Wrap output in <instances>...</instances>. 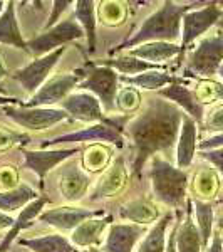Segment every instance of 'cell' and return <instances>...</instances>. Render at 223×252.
<instances>
[{
	"mask_svg": "<svg viewBox=\"0 0 223 252\" xmlns=\"http://www.w3.org/2000/svg\"><path fill=\"white\" fill-rule=\"evenodd\" d=\"M183 116L185 113L178 106L156 96L148 99L146 106L131 118L124 126V135L133 150V177L141 178L146 163L153 157L168 152L176 145Z\"/></svg>",
	"mask_w": 223,
	"mask_h": 252,
	"instance_id": "obj_1",
	"label": "cell"
},
{
	"mask_svg": "<svg viewBox=\"0 0 223 252\" xmlns=\"http://www.w3.org/2000/svg\"><path fill=\"white\" fill-rule=\"evenodd\" d=\"M203 3L205 2L178 3L166 0L141 22V26L126 40L111 49V54L129 51V49L146 42H176L178 39H181V19H183V15L186 12L193 10L195 7L203 5Z\"/></svg>",
	"mask_w": 223,
	"mask_h": 252,
	"instance_id": "obj_2",
	"label": "cell"
},
{
	"mask_svg": "<svg viewBox=\"0 0 223 252\" xmlns=\"http://www.w3.org/2000/svg\"><path fill=\"white\" fill-rule=\"evenodd\" d=\"M148 177L151 180L153 195L160 204L175 210L185 209L190 200L186 197L190 180L186 170L178 168L158 155L149 160Z\"/></svg>",
	"mask_w": 223,
	"mask_h": 252,
	"instance_id": "obj_3",
	"label": "cell"
},
{
	"mask_svg": "<svg viewBox=\"0 0 223 252\" xmlns=\"http://www.w3.org/2000/svg\"><path fill=\"white\" fill-rule=\"evenodd\" d=\"M103 143L112 145L114 148H124V126H121L116 121L109 120V123H96L87 125L86 128L71 131L66 135H59L52 140L42 141L40 148H57L60 145H78V143Z\"/></svg>",
	"mask_w": 223,
	"mask_h": 252,
	"instance_id": "obj_4",
	"label": "cell"
},
{
	"mask_svg": "<svg viewBox=\"0 0 223 252\" xmlns=\"http://www.w3.org/2000/svg\"><path fill=\"white\" fill-rule=\"evenodd\" d=\"M78 72L83 76V81L79 83V91H86L94 94L103 104V109L106 113L116 111V96L119 91V74L112 71L111 67L97 66V64H87L84 69H78Z\"/></svg>",
	"mask_w": 223,
	"mask_h": 252,
	"instance_id": "obj_5",
	"label": "cell"
},
{
	"mask_svg": "<svg viewBox=\"0 0 223 252\" xmlns=\"http://www.w3.org/2000/svg\"><path fill=\"white\" fill-rule=\"evenodd\" d=\"M84 37H86L84 31L81 29L74 15H71L67 19H62L51 29L42 31L34 39L27 40V47H29L30 54L42 58V56L51 54V52L57 51L60 47H66L69 42L81 40Z\"/></svg>",
	"mask_w": 223,
	"mask_h": 252,
	"instance_id": "obj_6",
	"label": "cell"
},
{
	"mask_svg": "<svg viewBox=\"0 0 223 252\" xmlns=\"http://www.w3.org/2000/svg\"><path fill=\"white\" fill-rule=\"evenodd\" d=\"M5 115L12 123L27 131H47L64 121H71V116L62 108H24V106H5Z\"/></svg>",
	"mask_w": 223,
	"mask_h": 252,
	"instance_id": "obj_7",
	"label": "cell"
},
{
	"mask_svg": "<svg viewBox=\"0 0 223 252\" xmlns=\"http://www.w3.org/2000/svg\"><path fill=\"white\" fill-rule=\"evenodd\" d=\"M223 64V34H215L210 37L201 39L188 52L186 58V69L188 72L201 76V78H212L218 74V69Z\"/></svg>",
	"mask_w": 223,
	"mask_h": 252,
	"instance_id": "obj_8",
	"label": "cell"
},
{
	"mask_svg": "<svg viewBox=\"0 0 223 252\" xmlns=\"http://www.w3.org/2000/svg\"><path fill=\"white\" fill-rule=\"evenodd\" d=\"M83 76L76 72H62V74L51 76L49 81L32 94L27 101H22L20 106L24 108H54V104L62 103L64 99L78 89Z\"/></svg>",
	"mask_w": 223,
	"mask_h": 252,
	"instance_id": "obj_9",
	"label": "cell"
},
{
	"mask_svg": "<svg viewBox=\"0 0 223 252\" xmlns=\"http://www.w3.org/2000/svg\"><path fill=\"white\" fill-rule=\"evenodd\" d=\"M223 10L218 2H206L200 9H193L186 12L181 19V39L180 47L181 54L188 49L196 39H200L205 32H208L213 26H217Z\"/></svg>",
	"mask_w": 223,
	"mask_h": 252,
	"instance_id": "obj_10",
	"label": "cell"
},
{
	"mask_svg": "<svg viewBox=\"0 0 223 252\" xmlns=\"http://www.w3.org/2000/svg\"><path fill=\"white\" fill-rule=\"evenodd\" d=\"M64 52H66V47H60L47 56L35 58L34 61H30L27 66L12 72L10 74L12 79L17 81L20 86L24 88V91L29 93L30 96L35 94V93L49 81L51 72L54 71L56 66L59 64V61L62 59Z\"/></svg>",
	"mask_w": 223,
	"mask_h": 252,
	"instance_id": "obj_11",
	"label": "cell"
},
{
	"mask_svg": "<svg viewBox=\"0 0 223 252\" xmlns=\"http://www.w3.org/2000/svg\"><path fill=\"white\" fill-rule=\"evenodd\" d=\"M81 153L79 146H64V148H40V150H26L22 148L24 165L27 170L35 173L39 178V187L44 189L46 177L56 166L66 163L74 155Z\"/></svg>",
	"mask_w": 223,
	"mask_h": 252,
	"instance_id": "obj_12",
	"label": "cell"
},
{
	"mask_svg": "<svg viewBox=\"0 0 223 252\" xmlns=\"http://www.w3.org/2000/svg\"><path fill=\"white\" fill-rule=\"evenodd\" d=\"M129 172L126 166L124 157H116L111 161V165L104 170L101 178L97 180L96 187L92 189L89 200L91 202H101V200H111L124 192L128 187Z\"/></svg>",
	"mask_w": 223,
	"mask_h": 252,
	"instance_id": "obj_13",
	"label": "cell"
},
{
	"mask_svg": "<svg viewBox=\"0 0 223 252\" xmlns=\"http://www.w3.org/2000/svg\"><path fill=\"white\" fill-rule=\"evenodd\" d=\"M60 104H62L60 108L74 121H81V123L86 125L109 123V120L104 116V109L101 101L94 94H91V93L74 91Z\"/></svg>",
	"mask_w": 223,
	"mask_h": 252,
	"instance_id": "obj_14",
	"label": "cell"
},
{
	"mask_svg": "<svg viewBox=\"0 0 223 252\" xmlns=\"http://www.w3.org/2000/svg\"><path fill=\"white\" fill-rule=\"evenodd\" d=\"M91 184H92L91 175L81 166L79 161L69 160L59 170V177H57L59 193L69 204H76L81 198L86 197Z\"/></svg>",
	"mask_w": 223,
	"mask_h": 252,
	"instance_id": "obj_15",
	"label": "cell"
},
{
	"mask_svg": "<svg viewBox=\"0 0 223 252\" xmlns=\"http://www.w3.org/2000/svg\"><path fill=\"white\" fill-rule=\"evenodd\" d=\"M101 215H104L103 210H92L78 205H59L54 207V209L44 210L40 214L39 220L60 230V232H72L83 222L89 220V219L101 217Z\"/></svg>",
	"mask_w": 223,
	"mask_h": 252,
	"instance_id": "obj_16",
	"label": "cell"
},
{
	"mask_svg": "<svg viewBox=\"0 0 223 252\" xmlns=\"http://www.w3.org/2000/svg\"><path fill=\"white\" fill-rule=\"evenodd\" d=\"M149 229L136 223H111L106 239L103 242V252H133L136 244L148 234Z\"/></svg>",
	"mask_w": 223,
	"mask_h": 252,
	"instance_id": "obj_17",
	"label": "cell"
},
{
	"mask_svg": "<svg viewBox=\"0 0 223 252\" xmlns=\"http://www.w3.org/2000/svg\"><path fill=\"white\" fill-rule=\"evenodd\" d=\"M158 96L178 106L181 111L192 118V120L196 121V125L198 123L203 125V120H205L203 103L196 97V93L186 88L180 79H176L173 84L161 89V91L158 93Z\"/></svg>",
	"mask_w": 223,
	"mask_h": 252,
	"instance_id": "obj_18",
	"label": "cell"
},
{
	"mask_svg": "<svg viewBox=\"0 0 223 252\" xmlns=\"http://www.w3.org/2000/svg\"><path fill=\"white\" fill-rule=\"evenodd\" d=\"M49 204V197L44 193H40L35 200H32L29 205H26L15 217V222L12 225L10 230H7V234L3 235V239L0 241V252H7L12 247V242L19 237L20 232H24L26 229L34 225L35 219L40 217V214L46 210V205Z\"/></svg>",
	"mask_w": 223,
	"mask_h": 252,
	"instance_id": "obj_19",
	"label": "cell"
},
{
	"mask_svg": "<svg viewBox=\"0 0 223 252\" xmlns=\"http://www.w3.org/2000/svg\"><path fill=\"white\" fill-rule=\"evenodd\" d=\"M198 125L188 115L181 120L180 135L176 141V166L181 170L190 168L195 160V153L198 148Z\"/></svg>",
	"mask_w": 223,
	"mask_h": 252,
	"instance_id": "obj_20",
	"label": "cell"
},
{
	"mask_svg": "<svg viewBox=\"0 0 223 252\" xmlns=\"http://www.w3.org/2000/svg\"><path fill=\"white\" fill-rule=\"evenodd\" d=\"M119 217L123 219V220H128L129 223H136V225L146 227V225H151V223L155 225L161 219V212L153 200L139 197L121 205Z\"/></svg>",
	"mask_w": 223,
	"mask_h": 252,
	"instance_id": "obj_21",
	"label": "cell"
},
{
	"mask_svg": "<svg viewBox=\"0 0 223 252\" xmlns=\"http://www.w3.org/2000/svg\"><path fill=\"white\" fill-rule=\"evenodd\" d=\"M0 44L20 49L24 52H29L27 40L24 39L22 31L17 19V2L10 0L5 3L2 15H0Z\"/></svg>",
	"mask_w": 223,
	"mask_h": 252,
	"instance_id": "obj_22",
	"label": "cell"
},
{
	"mask_svg": "<svg viewBox=\"0 0 223 252\" xmlns=\"http://www.w3.org/2000/svg\"><path fill=\"white\" fill-rule=\"evenodd\" d=\"M112 223V215H106V217H96L89 219V220L83 222L79 227H76L71 232V242L74 247H81V249H91V247H97V244L103 239L104 230L109 229Z\"/></svg>",
	"mask_w": 223,
	"mask_h": 252,
	"instance_id": "obj_23",
	"label": "cell"
},
{
	"mask_svg": "<svg viewBox=\"0 0 223 252\" xmlns=\"http://www.w3.org/2000/svg\"><path fill=\"white\" fill-rule=\"evenodd\" d=\"M193 204L188 200L186 204V214L185 217H180L176 229V249L178 252H201L205 249L203 241H201L200 230H198L196 223L193 220Z\"/></svg>",
	"mask_w": 223,
	"mask_h": 252,
	"instance_id": "obj_24",
	"label": "cell"
},
{
	"mask_svg": "<svg viewBox=\"0 0 223 252\" xmlns=\"http://www.w3.org/2000/svg\"><path fill=\"white\" fill-rule=\"evenodd\" d=\"M128 54L135 56L144 63L160 66L161 63H166L168 59H173L175 56L181 54V47L176 42H146L129 49Z\"/></svg>",
	"mask_w": 223,
	"mask_h": 252,
	"instance_id": "obj_25",
	"label": "cell"
},
{
	"mask_svg": "<svg viewBox=\"0 0 223 252\" xmlns=\"http://www.w3.org/2000/svg\"><path fill=\"white\" fill-rule=\"evenodd\" d=\"M121 83H126V86H133L139 91H158L173 84L176 78L169 74L166 69H151V71L141 72L138 76H119Z\"/></svg>",
	"mask_w": 223,
	"mask_h": 252,
	"instance_id": "obj_26",
	"label": "cell"
},
{
	"mask_svg": "<svg viewBox=\"0 0 223 252\" xmlns=\"http://www.w3.org/2000/svg\"><path fill=\"white\" fill-rule=\"evenodd\" d=\"M74 17L84 31L87 40V52L92 54L96 52L97 44V34H96V24H97V10L94 0H78L74 2Z\"/></svg>",
	"mask_w": 223,
	"mask_h": 252,
	"instance_id": "obj_27",
	"label": "cell"
},
{
	"mask_svg": "<svg viewBox=\"0 0 223 252\" xmlns=\"http://www.w3.org/2000/svg\"><path fill=\"white\" fill-rule=\"evenodd\" d=\"M19 244L32 252H79L71 239L62 234H46L40 237H20Z\"/></svg>",
	"mask_w": 223,
	"mask_h": 252,
	"instance_id": "obj_28",
	"label": "cell"
},
{
	"mask_svg": "<svg viewBox=\"0 0 223 252\" xmlns=\"http://www.w3.org/2000/svg\"><path fill=\"white\" fill-rule=\"evenodd\" d=\"M39 197V192L29 184H20L12 190H0V212H20L26 205Z\"/></svg>",
	"mask_w": 223,
	"mask_h": 252,
	"instance_id": "obj_29",
	"label": "cell"
},
{
	"mask_svg": "<svg viewBox=\"0 0 223 252\" xmlns=\"http://www.w3.org/2000/svg\"><path fill=\"white\" fill-rule=\"evenodd\" d=\"M173 223V212L168 210L166 214L161 215V219L143 237L139 244L138 252H165L166 249V237H168V229Z\"/></svg>",
	"mask_w": 223,
	"mask_h": 252,
	"instance_id": "obj_30",
	"label": "cell"
},
{
	"mask_svg": "<svg viewBox=\"0 0 223 252\" xmlns=\"http://www.w3.org/2000/svg\"><path fill=\"white\" fill-rule=\"evenodd\" d=\"M94 64H97V66L111 67L112 71L121 72V74H126V76H138V74H141V72L151 71V69H163L160 66H155V64L144 63V61L138 59L135 56L128 54V52L126 54L116 56V58L94 61Z\"/></svg>",
	"mask_w": 223,
	"mask_h": 252,
	"instance_id": "obj_31",
	"label": "cell"
},
{
	"mask_svg": "<svg viewBox=\"0 0 223 252\" xmlns=\"http://www.w3.org/2000/svg\"><path fill=\"white\" fill-rule=\"evenodd\" d=\"M111 158H112V150L109 148L108 145L92 143L83 152L81 166H83L89 175L99 173L111 165Z\"/></svg>",
	"mask_w": 223,
	"mask_h": 252,
	"instance_id": "obj_32",
	"label": "cell"
},
{
	"mask_svg": "<svg viewBox=\"0 0 223 252\" xmlns=\"http://www.w3.org/2000/svg\"><path fill=\"white\" fill-rule=\"evenodd\" d=\"M193 204V212H195V223H196L198 230H200L201 241H203V247L210 246L213 237V222H215V210L213 205L210 202L205 200H192Z\"/></svg>",
	"mask_w": 223,
	"mask_h": 252,
	"instance_id": "obj_33",
	"label": "cell"
},
{
	"mask_svg": "<svg viewBox=\"0 0 223 252\" xmlns=\"http://www.w3.org/2000/svg\"><path fill=\"white\" fill-rule=\"evenodd\" d=\"M116 111L121 113L124 118H129L133 115H138L141 111V104H143V96L141 91L133 86L119 88L116 96Z\"/></svg>",
	"mask_w": 223,
	"mask_h": 252,
	"instance_id": "obj_34",
	"label": "cell"
},
{
	"mask_svg": "<svg viewBox=\"0 0 223 252\" xmlns=\"http://www.w3.org/2000/svg\"><path fill=\"white\" fill-rule=\"evenodd\" d=\"M128 17V7L124 2H101L97 7V20L108 27H117Z\"/></svg>",
	"mask_w": 223,
	"mask_h": 252,
	"instance_id": "obj_35",
	"label": "cell"
},
{
	"mask_svg": "<svg viewBox=\"0 0 223 252\" xmlns=\"http://www.w3.org/2000/svg\"><path fill=\"white\" fill-rule=\"evenodd\" d=\"M30 141L26 131H17L5 125H0V153H5L12 148H24Z\"/></svg>",
	"mask_w": 223,
	"mask_h": 252,
	"instance_id": "obj_36",
	"label": "cell"
},
{
	"mask_svg": "<svg viewBox=\"0 0 223 252\" xmlns=\"http://www.w3.org/2000/svg\"><path fill=\"white\" fill-rule=\"evenodd\" d=\"M220 189L217 182V177L212 170H206V172H201L196 178V190L200 195H205V197H215L217 190Z\"/></svg>",
	"mask_w": 223,
	"mask_h": 252,
	"instance_id": "obj_37",
	"label": "cell"
},
{
	"mask_svg": "<svg viewBox=\"0 0 223 252\" xmlns=\"http://www.w3.org/2000/svg\"><path fill=\"white\" fill-rule=\"evenodd\" d=\"M203 129H205V131L215 133V135H218V133H223V103L217 104V106H213L205 115Z\"/></svg>",
	"mask_w": 223,
	"mask_h": 252,
	"instance_id": "obj_38",
	"label": "cell"
},
{
	"mask_svg": "<svg viewBox=\"0 0 223 252\" xmlns=\"http://www.w3.org/2000/svg\"><path fill=\"white\" fill-rule=\"evenodd\" d=\"M72 5H74V2H71V0H54V2H52L51 14H49L46 24H44V31L51 29L56 24H59L60 20H62V15L66 14Z\"/></svg>",
	"mask_w": 223,
	"mask_h": 252,
	"instance_id": "obj_39",
	"label": "cell"
},
{
	"mask_svg": "<svg viewBox=\"0 0 223 252\" xmlns=\"http://www.w3.org/2000/svg\"><path fill=\"white\" fill-rule=\"evenodd\" d=\"M200 89L205 91V94L196 96L201 103H208L210 99L223 101V83H217V81H203ZM200 89H198V91H200Z\"/></svg>",
	"mask_w": 223,
	"mask_h": 252,
	"instance_id": "obj_40",
	"label": "cell"
},
{
	"mask_svg": "<svg viewBox=\"0 0 223 252\" xmlns=\"http://www.w3.org/2000/svg\"><path fill=\"white\" fill-rule=\"evenodd\" d=\"M19 170L17 166L5 165L0 166V190H12L19 187Z\"/></svg>",
	"mask_w": 223,
	"mask_h": 252,
	"instance_id": "obj_41",
	"label": "cell"
},
{
	"mask_svg": "<svg viewBox=\"0 0 223 252\" xmlns=\"http://www.w3.org/2000/svg\"><path fill=\"white\" fill-rule=\"evenodd\" d=\"M201 158L206 160L208 163H212L215 168L220 172L223 177V148L217 150H208V152H201Z\"/></svg>",
	"mask_w": 223,
	"mask_h": 252,
	"instance_id": "obj_42",
	"label": "cell"
},
{
	"mask_svg": "<svg viewBox=\"0 0 223 252\" xmlns=\"http://www.w3.org/2000/svg\"><path fill=\"white\" fill-rule=\"evenodd\" d=\"M198 148L200 152H208V150H217V148H223V133H218V135H213L206 140L200 141L198 143Z\"/></svg>",
	"mask_w": 223,
	"mask_h": 252,
	"instance_id": "obj_43",
	"label": "cell"
},
{
	"mask_svg": "<svg viewBox=\"0 0 223 252\" xmlns=\"http://www.w3.org/2000/svg\"><path fill=\"white\" fill-rule=\"evenodd\" d=\"M180 217H181V214L178 212L176 214V222L173 223L171 232H169L168 237H166V249H165V252H178V249H176V229H178V222H180Z\"/></svg>",
	"mask_w": 223,
	"mask_h": 252,
	"instance_id": "obj_44",
	"label": "cell"
},
{
	"mask_svg": "<svg viewBox=\"0 0 223 252\" xmlns=\"http://www.w3.org/2000/svg\"><path fill=\"white\" fill-rule=\"evenodd\" d=\"M206 252H223V237L220 234H213L212 242L206 247Z\"/></svg>",
	"mask_w": 223,
	"mask_h": 252,
	"instance_id": "obj_45",
	"label": "cell"
},
{
	"mask_svg": "<svg viewBox=\"0 0 223 252\" xmlns=\"http://www.w3.org/2000/svg\"><path fill=\"white\" fill-rule=\"evenodd\" d=\"M14 222H15V219L12 217V215L0 212V230H10Z\"/></svg>",
	"mask_w": 223,
	"mask_h": 252,
	"instance_id": "obj_46",
	"label": "cell"
},
{
	"mask_svg": "<svg viewBox=\"0 0 223 252\" xmlns=\"http://www.w3.org/2000/svg\"><path fill=\"white\" fill-rule=\"evenodd\" d=\"M20 104H22V101H20L19 97L0 94V108H5V106H20Z\"/></svg>",
	"mask_w": 223,
	"mask_h": 252,
	"instance_id": "obj_47",
	"label": "cell"
},
{
	"mask_svg": "<svg viewBox=\"0 0 223 252\" xmlns=\"http://www.w3.org/2000/svg\"><path fill=\"white\" fill-rule=\"evenodd\" d=\"M7 74H9V71H7L5 61H3V58L0 56V83H2V81L7 78Z\"/></svg>",
	"mask_w": 223,
	"mask_h": 252,
	"instance_id": "obj_48",
	"label": "cell"
},
{
	"mask_svg": "<svg viewBox=\"0 0 223 252\" xmlns=\"http://www.w3.org/2000/svg\"><path fill=\"white\" fill-rule=\"evenodd\" d=\"M217 27H218V29H220V31L223 32V14H222V17H220V20H218Z\"/></svg>",
	"mask_w": 223,
	"mask_h": 252,
	"instance_id": "obj_49",
	"label": "cell"
},
{
	"mask_svg": "<svg viewBox=\"0 0 223 252\" xmlns=\"http://www.w3.org/2000/svg\"><path fill=\"white\" fill-rule=\"evenodd\" d=\"M5 3H7V2H3V0H0V15H2L3 9H5Z\"/></svg>",
	"mask_w": 223,
	"mask_h": 252,
	"instance_id": "obj_50",
	"label": "cell"
},
{
	"mask_svg": "<svg viewBox=\"0 0 223 252\" xmlns=\"http://www.w3.org/2000/svg\"><path fill=\"white\" fill-rule=\"evenodd\" d=\"M218 76H220V79L223 81V64L220 66V69H218Z\"/></svg>",
	"mask_w": 223,
	"mask_h": 252,
	"instance_id": "obj_51",
	"label": "cell"
},
{
	"mask_svg": "<svg viewBox=\"0 0 223 252\" xmlns=\"http://www.w3.org/2000/svg\"><path fill=\"white\" fill-rule=\"evenodd\" d=\"M87 252H103V251L97 249V247H91V249H87Z\"/></svg>",
	"mask_w": 223,
	"mask_h": 252,
	"instance_id": "obj_52",
	"label": "cell"
},
{
	"mask_svg": "<svg viewBox=\"0 0 223 252\" xmlns=\"http://www.w3.org/2000/svg\"><path fill=\"white\" fill-rule=\"evenodd\" d=\"M220 227H223V219H222V220H220Z\"/></svg>",
	"mask_w": 223,
	"mask_h": 252,
	"instance_id": "obj_53",
	"label": "cell"
},
{
	"mask_svg": "<svg viewBox=\"0 0 223 252\" xmlns=\"http://www.w3.org/2000/svg\"><path fill=\"white\" fill-rule=\"evenodd\" d=\"M218 5H223V0H222V2H218Z\"/></svg>",
	"mask_w": 223,
	"mask_h": 252,
	"instance_id": "obj_54",
	"label": "cell"
},
{
	"mask_svg": "<svg viewBox=\"0 0 223 252\" xmlns=\"http://www.w3.org/2000/svg\"><path fill=\"white\" fill-rule=\"evenodd\" d=\"M83 252H87V251H83Z\"/></svg>",
	"mask_w": 223,
	"mask_h": 252,
	"instance_id": "obj_55",
	"label": "cell"
}]
</instances>
